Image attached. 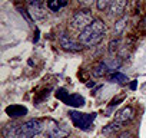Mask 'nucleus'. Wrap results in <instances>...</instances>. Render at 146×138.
Returning a JSON list of instances; mask_svg holds the SVG:
<instances>
[{"label": "nucleus", "mask_w": 146, "mask_h": 138, "mask_svg": "<svg viewBox=\"0 0 146 138\" xmlns=\"http://www.w3.org/2000/svg\"><path fill=\"white\" fill-rule=\"evenodd\" d=\"M43 122L40 119H29L20 125H6L3 128L5 138H33L43 131Z\"/></svg>", "instance_id": "nucleus-1"}, {"label": "nucleus", "mask_w": 146, "mask_h": 138, "mask_svg": "<svg viewBox=\"0 0 146 138\" xmlns=\"http://www.w3.org/2000/svg\"><path fill=\"white\" fill-rule=\"evenodd\" d=\"M106 36V25L103 20L100 19H95L85 30L80 32L79 35V42L83 45V46H96L99 45L103 38Z\"/></svg>", "instance_id": "nucleus-2"}, {"label": "nucleus", "mask_w": 146, "mask_h": 138, "mask_svg": "<svg viewBox=\"0 0 146 138\" xmlns=\"http://www.w3.org/2000/svg\"><path fill=\"white\" fill-rule=\"evenodd\" d=\"M96 112L92 114H82L78 111H69V117L76 128L82 129V131H90L93 128V121L96 118Z\"/></svg>", "instance_id": "nucleus-3"}, {"label": "nucleus", "mask_w": 146, "mask_h": 138, "mask_svg": "<svg viewBox=\"0 0 146 138\" xmlns=\"http://www.w3.org/2000/svg\"><path fill=\"white\" fill-rule=\"evenodd\" d=\"M93 16H92V12L89 9H80L78 10L75 15L72 16L70 19V26L73 29H78V30H85L92 22H93Z\"/></svg>", "instance_id": "nucleus-4"}, {"label": "nucleus", "mask_w": 146, "mask_h": 138, "mask_svg": "<svg viewBox=\"0 0 146 138\" xmlns=\"http://www.w3.org/2000/svg\"><path fill=\"white\" fill-rule=\"evenodd\" d=\"M59 42H60V46L64 49V50H69V52H79L83 49V45L80 42H75V40H72L67 35H60L59 38Z\"/></svg>", "instance_id": "nucleus-5"}, {"label": "nucleus", "mask_w": 146, "mask_h": 138, "mask_svg": "<svg viewBox=\"0 0 146 138\" xmlns=\"http://www.w3.org/2000/svg\"><path fill=\"white\" fill-rule=\"evenodd\" d=\"M133 117H135L133 108H132V107H125V108H122V109L116 114V117H115V122H117V124L122 125V124H126V122L132 121Z\"/></svg>", "instance_id": "nucleus-6"}, {"label": "nucleus", "mask_w": 146, "mask_h": 138, "mask_svg": "<svg viewBox=\"0 0 146 138\" xmlns=\"http://www.w3.org/2000/svg\"><path fill=\"white\" fill-rule=\"evenodd\" d=\"M126 6H127L126 0H113V2H110V6H109V16H112V17L122 16Z\"/></svg>", "instance_id": "nucleus-7"}, {"label": "nucleus", "mask_w": 146, "mask_h": 138, "mask_svg": "<svg viewBox=\"0 0 146 138\" xmlns=\"http://www.w3.org/2000/svg\"><path fill=\"white\" fill-rule=\"evenodd\" d=\"M6 114L10 118H20V117H25L27 114V108L23 105H9L6 108Z\"/></svg>", "instance_id": "nucleus-8"}, {"label": "nucleus", "mask_w": 146, "mask_h": 138, "mask_svg": "<svg viewBox=\"0 0 146 138\" xmlns=\"http://www.w3.org/2000/svg\"><path fill=\"white\" fill-rule=\"evenodd\" d=\"M64 104L69 105V107H73V108H80V107L85 105V98L79 94H72V95L67 96Z\"/></svg>", "instance_id": "nucleus-9"}, {"label": "nucleus", "mask_w": 146, "mask_h": 138, "mask_svg": "<svg viewBox=\"0 0 146 138\" xmlns=\"http://www.w3.org/2000/svg\"><path fill=\"white\" fill-rule=\"evenodd\" d=\"M108 72H109V69H108V66H106L105 60L99 62V63L92 69V75H93L95 78H102V76H105Z\"/></svg>", "instance_id": "nucleus-10"}, {"label": "nucleus", "mask_w": 146, "mask_h": 138, "mask_svg": "<svg viewBox=\"0 0 146 138\" xmlns=\"http://www.w3.org/2000/svg\"><path fill=\"white\" fill-rule=\"evenodd\" d=\"M67 135H69V129H62V127H59V125L52 127L50 131H49L50 138H64Z\"/></svg>", "instance_id": "nucleus-11"}, {"label": "nucleus", "mask_w": 146, "mask_h": 138, "mask_svg": "<svg viewBox=\"0 0 146 138\" xmlns=\"http://www.w3.org/2000/svg\"><path fill=\"white\" fill-rule=\"evenodd\" d=\"M105 63H106V66L109 69V72H113L115 74V69H117L122 65V60L119 58H109V59L105 60Z\"/></svg>", "instance_id": "nucleus-12"}, {"label": "nucleus", "mask_w": 146, "mask_h": 138, "mask_svg": "<svg viewBox=\"0 0 146 138\" xmlns=\"http://www.w3.org/2000/svg\"><path fill=\"white\" fill-rule=\"evenodd\" d=\"M126 23H127V17L126 16H122L116 23H115V35H122L125 27H126Z\"/></svg>", "instance_id": "nucleus-13"}, {"label": "nucleus", "mask_w": 146, "mask_h": 138, "mask_svg": "<svg viewBox=\"0 0 146 138\" xmlns=\"http://www.w3.org/2000/svg\"><path fill=\"white\" fill-rule=\"evenodd\" d=\"M66 5L67 2H60V0H50V2H47V7L52 12H59L60 7H64Z\"/></svg>", "instance_id": "nucleus-14"}, {"label": "nucleus", "mask_w": 146, "mask_h": 138, "mask_svg": "<svg viewBox=\"0 0 146 138\" xmlns=\"http://www.w3.org/2000/svg\"><path fill=\"white\" fill-rule=\"evenodd\" d=\"M109 81H110V82H116V84H123V82L127 81V76L123 75V74H120V72H115V74L110 75Z\"/></svg>", "instance_id": "nucleus-15"}, {"label": "nucleus", "mask_w": 146, "mask_h": 138, "mask_svg": "<svg viewBox=\"0 0 146 138\" xmlns=\"http://www.w3.org/2000/svg\"><path fill=\"white\" fill-rule=\"evenodd\" d=\"M119 45H120V39H119V38L112 39V40L109 42V48H108L109 53H110V55H115V53L117 52V49H119Z\"/></svg>", "instance_id": "nucleus-16"}, {"label": "nucleus", "mask_w": 146, "mask_h": 138, "mask_svg": "<svg viewBox=\"0 0 146 138\" xmlns=\"http://www.w3.org/2000/svg\"><path fill=\"white\" fill-rule=\"evenodd\" d=\"M54 95H56V98L57 99H60V101H66L67 99V96H69V92L64 89V88H57V91L54 92Z\"/></svg>", "instance_id": "nucleus-17"}, {"label": "nucleus", "mask_w": 146, "mask_h": 138, "mask_svg": "<svg viewBox=\"0 0 146 138\" xmlns=\"http://www.w3.org/2000/svg\"><path fill=\"white\" fill-rule=\"evenodd\" d=\"M109 6H110V2H109V0H98V3H96V7H98L100 12L109 9Z\"/></svg>", "instance_id": "nucleus-18"}, {"label": "nucleus", "mask_w": 146, "mask_h": 138, "mask_svg": "<svg viewBox=\"0 0 146 138\" xmlns=\"http://www.w3.org/2000/svg\"><path fill=\"white\" fill-rule=\"evenodd\" d=\"M119 128H120V124L113 122V124L108 125L106 128H103V132H105V134H109V132H113V131H116V129H119Z\"/></svg>", "instance_id": "nucleus-19"}, {"label": "nucleus", "mask_w": 146, "mask_h": 138, "mask_svg": "<svg viewBox=\"0 0 146 138\" xmlns=\"http://www.w3.org/2000/svg\"><path fill=\"white\" fill-rule=\"evenodd\" d=\"M19 12H20V15H22V16H23V17H25V19H26L29 23L32 22V19H30V16L27 15V12H26V10H23V9H19Z\"/></svg>", "instance_id": "nucleus-20"}, {"label": "nucleus", "mask_w": 146, "mask_h": 138, "mask_svg": "<svg viewBox=\"0 0 146 138\" xmlns=\"http://www.w3.org/2000/svg\"><path fill=\"white\" fill-rule=\"evenodd\" d=\"M130 137H132V135H130V132H127V131H123V132H122V134H120L117 138H130Z\"/></svg>", "instance_id": "nucleus-21"}, {"label": "nucleus", "mask_w": 146, "mask_h": 138, "mask_svg": "<svg viewBox=\"0 0 146 138\" xmlns=\"http://www.w3.org/2000/svg\"><path fill=\"white\" fill-rule=\"evenodd\" d=\"M129 88H130L132 91H135V89L137 88V81H132V82H130V85H129Z\"/></svg>", "instance_id": "nucleus-22"}, {"label": "nucleus", "mask_w": 146, "mask_h": 138, "mask_svg": "<svg viewBox=\"0 0 146 138\" xmlns=\"http://www.w3.org/2000/svg\"><path fill=\"white\" fill-rule=\"evenodd\" d=\"M122 99H123V98H117V99H113V101L110 102V107H115V105H117V104H119V102H120Z\"/></svg>", "instance_id": "nucleus-23"}, {"label": "nucleus", "mask_w": 146, "mask_h": 138, "mask_svg": "<svg viewBox=\"0 0 146 138\" xmlns=\"http://www.w3.org/2000/svg\"><path fill=\"white\" fill-rule=\"evenodd\" d=\"M86 86H88V88H93V86H95V82H93V81H90V82H88V84H86Z\"/></svg>", "instance_id": "nucleus-24"}, {"label": "nucleus", "mask_w": 146, "mask_h": 138, "mask_svg": "<svg viewBox=\"0 0 146 138\" xmlns=\"http://www.w3.org/2000/svg\"><path fill=\"white\" fill-rule=\"evenodd\" d=\"M143 23H145V26H146V16H145V19H143Z\"/></svg>", "instance_id": "nucleus-25"}]
</instances>
